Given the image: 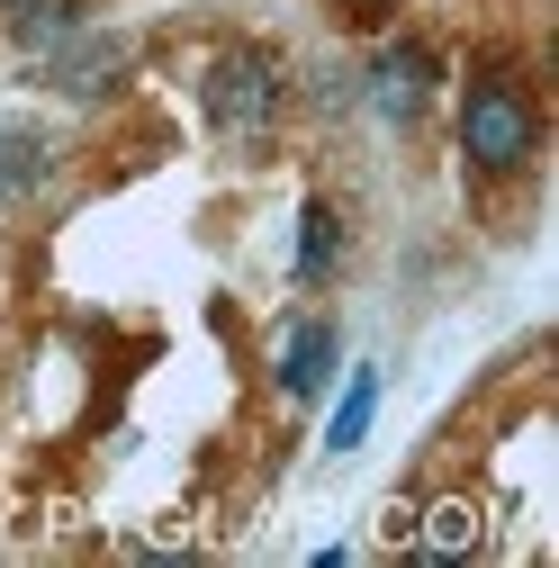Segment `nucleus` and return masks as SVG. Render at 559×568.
<instances>
[{
	"mask_svg": "<svg viewBox=\"0 0 559 568\" xmlns=\"http://www.w3.org/2000/svg\"><path fill=\"white\" fill-rule=\"evenodd\" d=\"M460 154L478 172H524L541 154V109L515 73H469L460 91Z\"/></svg>",
	"mask_w": 559,
	"mask_h": 568,
	"instance_id": "obj_1",
	"label": "nucleus"
},
{
	"mask_svg": "<svg viewBox=\"0 0 559 568\" xmlns=\"http://www.w3.org/2000/svg\"><path fill=\"white\" fill-rule=\"evenodd\" d=\"M199 100H207V126L244 145V135H262V126L280 118V100H289V82H280V54H271V45H226L217 63H207Z\"/></svg>",
	"mask_w": 559,
	"mask_h": 568,
	"instance_id": "obj_2",
	"label": "nucleus"
},
{
	"mask_svg": "<svg viewBox=\"0 0 559 568\" xmlns=\"http://www.w3.org/2000/svg\"><path fill=\"white\" fill-rule=\"evenodd\" d=\"M126 63H135V37H63L54 54H45V73H54V91H73V100H100L118 73H126Z\"/></svg>",
	"mask_w": 559,
	"mask_h": 568,
	"instance_id": "obj_3",
	"label": "nucleus"
},
{
	"mask_svg": "<svg viewBox=\"0 0 559 568\" xmlns=\"http://www.w3.org/2000/svg\"><path fill=\"white\" fill-rule=\"evenodd\" d=\"M425 82H434V54L425 45H388L370 63V109L388 126H415V118H425Z\"/></svg>",
	"mask_w": 559,
	"mask_h": 568,
	"instance_id": "obj_4",
	"label": "nucleus"
},
{
	"mask_svg": "<svg viewBox=\"0 0 559 568\" xmlns=\"http://www.w3.org/2000/svg\"><path fill=\"white\" fill-rule=\"evenodd\" d=\"M45 181H54V135L37 118H0V199L28 207Z\"/></svg>",
	"mask_w": 559,
	"mask_h": 568,
	"instance_id": "obj_5",
	"label": "nucleus"
},
{
	"mask_svg": "<svg viewBox=\"0 0 559 568\" xmlns=\"http://www.w3.org/2000/svg\"><path fill=\"white\" fill-rule=\"evenodd\" d=\"M334 352H343L334 325H325V316H298L289 334H280V362H271V371H280V397H298V406H307V397L334 379Z\"/></svg>",
	"mask_w": 559,
	"mask_h": 568,
	"instance_id": "obj_6",
	"label": "nucleus"
},
{
	"mask_svg": "<svg viewBox=\"0 0 559 568\" xmlns=\"http://www.w3.org/2000/svg\"><path fill=\"white\" fill-rule=\"evenodd\" d=\"M334 253H343V217L325 199H307V217H298V290H316V280L334 271Z\"/></svg>",
	"mask_w": 559,
	"mask_h": 568,
	"instance_id": "obj_7",
	"label": "nucleus"
},
{
	"mask_svg": "<svg viewBox=\"0 0 559 568\" xmlns=\"http://www.w3.org/2000/svg\"><path fill=\"white\" fill-rule=\"evenodd\" d=\"M370 415H379V371H353V388H343V406H334V424H325V452H362Z\"/></svg>",
	"mask_w": 559,
	"mask_h": 568,
	"instance_id": "obj_8",
	"label": "nucleus"
},
{
	"mask_svg": "<svg viewBox=\"0 0 559 568\" xmlns=\"http://www.w3.org/2000/svg\"><path fill=\"white\" fill-rule=\"evenodd\" d=\"M73 28H82L73 0H19V10H10V37H19V45H37V54H54Z\"/></svg>",
	"mask_w": 559,
	"mask_h": 568,
	"instance_id": "obj_9",
	"label": "nucleus"
},
{
	"mask_svg": "<svg viewBox=\"0 0 559 568\" xmlns=\"http://www.w3.org/2000/svg\"><path fill=\"white\" fill-rule=\"evenodd\" d=\"M425 532H434V550L451 559V550H469V541H478V506H469V496H443V506L425 515Z\"/></svg>",
	"mask_w": 559,
	"mask_h": 568,
	"instance_id": "obj_10",
	"label": "nucleus"
},
{
	"mask_svg": "<svg viewBox=\"0 0 559 568\" xmlns=\"http://www.w3.org/2000/svg\"><path fill=\"white\" fill-rule=\"evenodd\" d=\"M353 10H362V19H379V10H388V0H353Z\"/></svg>",
	"mask_w": 559,
	"mask_h": 568,
	"instance_id": "obj_11",
	"label": "nucleus"
},
{
	"mask_svg": "<svg viewBox=\"0 0 559 568\" xmlns=\"http://www.w3.org/2000/svg\"><path fill=\"white\" fill-rule=\"evenodd\" d=\"M10 10H19V0H0V19H10Z\"/></svg>",
	"mask_w": 559,
	"mask_h": 568,
	"instance_id": "obj_12",
	"label": "nucleus"
}]
</instances>
